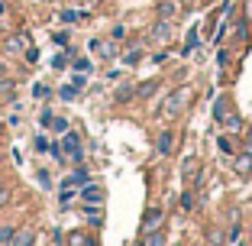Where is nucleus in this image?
Here are the masks:
<instances>
[{"label":"nucleus","mask_w":252,"mask_h":246,"mask_svg":"<svg viewBox=\"0 0 252 246\" xmlns=\"http://www.w3.org/2000/svg\"><path fill=\"white\" fill-rule=\"evenodd\" d=\"M123 36H126V30H123V26H113V36H110L113 42H117V39H123Z\"/></svg>","instance_id":"obj_36"},{"label":"nucleus","mask_w":252,"mask_h":246,"mask_svg":"<svg viewBox=\"0 0 252 246\" xmlns=\"http://www.w3.org/2000/svg\"><path fill=\"white\" fill-rule=\"evenodd\" d=\"M181 208H185V211H191V208H194V188L181 194Z\"/></svg>","instance_id":"obj_24"},{"label":"nucleus","mask_w":252,"mask_h":246,"mask_svg":"<svg viewBox=\"0 0 252 246\" xmlns=\"http://www.w3.org/2000/svg\"><path fill=\"white\" fill-rule=\"evenodd\" d=\"M62 149H65V152H68V159H74L78 165L84 162V149H81V136H78V133L65 130V136H62Z\"/></svg>","instance_id":"obj_5"},{"label":"nucleus","mask_w":252,"mask_h":246,"mask_svg":"<svg viewBox=\"0 0 252 246\" xmlns=\"http://www.w3.org/2000/svg\"><path fill=\"white\" fill-rule=\"evenodd\" d=\"M181 178H185L191 188H200V185H204V169H200V162L194 156H188L185 162H181Z\"/></svg>","instance_id":"obj_4"},{"label":"nucleus","mask_w":252,"mask_h":246,"mask_svg":"<svg viewBox=\"0 0 252 246\" xmlns=\"http://www.w3.org/2000/svg\"><path fill=\"white\" fill-rule=\"evenodd\" d=\"M91 52H97L100 59L110 62L113 55H117V45H113V42H104V39H91Z\"/></svg>","instance_id":"obj_10"},{"label":"nucleus","mask_w":252,"mask_h":246,"mask_svg":"<svg viewBox=\"0 0 252 246\" xmlns=\"http://www.w3.org/2000/svg\"><path fill=\"white\" fill-rule=\"evenodd\" d=\"M7 10H10V7H7V0H0V16H7Z\"/></svg>","instance_id":"obj_39"},{"label":"nucleus","mask_w":252,"mask_h":246,"mask_svg":"<svg viewBox=\"0 0 252 246\" xmlns=\"http://www.w3.org/2000/svg\"><path fill=\"white\" fill-rule=\"evenodd\" d=\"M214 117L217 120H220V123H223V120H226V117H230V113H226V110H230V97H220V101H217V107H214Z\"/></svg>","instance_id":"obj_18"},{"label":"nucleus","mask_w":252,"mask_h":246,"mask_svg":"<svg viewBox=\"0 0 252 246\" xmlns=\"http://www.w3.org/2000/svg\"><path fill=\"white\" fill-rule=\"evenodd\" d=\"M136 97V84H120L117 91H113V101L117 104H126V101H133Z\"/></svg>","instance_id":"obj_14"},{"label":"nucleus","mask_w":252,"mask_h":246,"mask_svg":"<svg viewBox=\"0 0 252 246\" xmlns=\"http://www.w3.org/2000/svg\"><path fill=\"white\" fill-rule=\"evenodd\" d=\"M158 88H162L158 81H142V84H136V97H149V94H156Z\"/></svg>","instance_id":"obj_17"},{"label":"nucleus","mask_w":252,"mask_h":246,"mask_svg":"<svg viewBox=\"0 0 252 246\" xmlns=\"http://www.w3.org/2000/svg\"><path fill=\"white\" fill-rule=\"evenodd\" d=\"M191 246H207V240H200V243H191Z\"/></svg>","instance_id":"obj_40"},{"label":"nucleus","mask_w":252,"mask_h":246,"mask_svg":"<svg viewBox=\"0 0 252 246\" xmlns=\"http://www.w3.org/2000/svg\"><path fill=\"white\" fill-rule=\"evenodd\" d=\"M68 185H88V172H84V169H78V172L71 175V178H68Z\"/></svg>","instance_id":"obj_22"},{"label":"nucleus","mask_w":252,"mask_h":246,"mask_svg":"<svg viewBox=\"0 0 252 246\" xmlns=\"http://www.w3.org/2000/svg\"><path fill=\"white\" fill-rule=\"evenodd\" d=\"M78 94H81V88H74V84H68V88H62V97H65V101H74Z\"/></svg>","instance_id":"obj_23"},{"label":"nucleus","mask_w":252,"mask_h":246,"mask_svg":"<svg viewBox=\"0 0 252 246\" xmlns=\"http://www.w3.org/2000/svg\"><path fill=\"white\" fill-rule=\"evenodd\" d=\"M39 123H42V127H52V110H42V117H39Z\"/></svg>","instance_id":"obj_34"},{"label":"nucleus","mask_w":252,"mask_h":246,"mask_svg":"<svg viewBox=\"0 0 252 246\" xmlns=\"http://www.w3.org/2000/svg\"><path fill=\"white\" fill-rule=\"evenodd\" d=\"M74 68H78L81 75H88V71H91V59H78V62H74Z\"/></svg>","instance_id":"obj_29"},{"label":"nucleus","mask_w":252,"mask_h":246,"mask_svg":"<svg viewBox=\"0 0 252 246\" xmlns=\"http://www.w3.org/2000/svg\"><path fill=\"white\" fill-rule=\"evenodd\" d=\"M207 243L210 246H223V243H230V240H226V233H223V230H217V227H214V230H207Z\"/></svg>","instance_id":"obj_19"},{"label":"nucleus","mask_w":252,"mask_h":246,"mask_svg":"<svg viewBox=\"0 0 252 246\" xmlns=\"http://www.w3.org/2000/svg\"><path fill=\"white\" fill-rule=\"evenodd\" d=\"M62 20L65 23H81V20H88V13H81V10H62Z\"/></svg>","instance_id":"obj_21"},{"label":"nucleus","mask_w":252,"mask_h":246,"mask_svg":"<svg viewBox=\"0 0 252 246\" xmlns=\"http://www.w3.org/2000/svg\"><path fill=\"white\" fill-rule=\"evenodd\" d=\"M175 20H156L152 26H149V42L152 45H168L171 39H175Z\"/></svg>","instance_id":"obj_2"},{"label":"nucleus","mask_w":252,"mask_h":246,"mask_svg":"<svg viewBox=\"0 0 252 246\" xmlns=\"http://www.w3.org/2000/svg\"><path fill=\"white\" fill-rule=\"evenodd\" d=\"M52 68H65V55H55V59H52Z\"/></svg>","instance_id":"obj_38"},{"label":"nucleus","mask_w":252,"mask_h":246,"mask_svg":"<svg viewBox=\"0 0 252 246\" xmlns=\"http://www.w3.org/2000/svg\"><path fill=\"white\" fill-rule=\"evenodd\" d=\"M233 172H236V175H243V178H246V175H252V156L246 149L233 156Z\"/></svg>","instance_id":"obj_9"},{"label":"nucleus","mask_w":252,"mask_h":246,"mask_svg":"<svg viewBox=\"0 0 252 246\" xmlns=\"http://www.w3.org/2000/svg\"><path fill=\"white\" fill-rule=\"evenodd\" d=\"M162 224H165V214H162V208H152L146 211V217H142V224H139V230L142 233H152V230H162Z\"/></svg>","instance_id":"obj_6"},{"label":"nucleus","mask_w":252,"mask_h":246,"mask_svg":"<svg viewBox=\"0 0 252 246\" xmlns=\"http://www.w3.org/2000/svg\"><path fill=\"white\" fill-rule=\"evenodd\" d=\"M32 94H36V97H39V101H42V97H45V94H49V88H45V84H36V91H32Z\"/></svg>","instance_id":"obj_37"},{"label":"nucleus","mask_w":252,"mask_h":246,"mask_svg":"<svg viewBox=\"0 0 252 246\" xmlns=\"http://www.w3.org/2000/svg\"><path fill=\"white\" fill-rule=\"evenodd\" d=\"M243 20L252 23V0H246V3H243Z\"/></svg>","instance_id":"obj_33"},{"label":"nucleus","mask_w":252,"mask_h":246,"mask_svg":"<svg viewBox=\"0 0 252 246\" xmlns=\"http://www.w3.org/2000/svg\"><path fill=\"white\" fill-rule=\"evenodd\" d=\"M236 246H246V243H239V240H236Z\"/></svg>","instance_id":"obj_41"},{"label":"nucleus","mask_w":252,"mask_h":246,"mask_svg":"<svg viewBox=\"0 0 252 246\" xmlns=\"http://www.w3.org/2000/svg\"><path fill=\"white\" fill-rule=\"evenodd\" d=\"M7 246H36V233H32L30 227H16Z\"/></svg>","instance_id":"obj_7"},{"label":"nucleus","mask_w":252,"mask_h":246,"mask_svg":"<svg viewBox=\"0 0 252 246\" xmlns=\"http://www.w3.org/2000/svg\"><path fill=\"white\" fill-rule=\"evenodd\" d=\"M191 97H194V88H181V91H171V94L165 97V104L158 107V113H156V117H158V120H175V117H178L181 110H185V104H188V101H191Z\"/></svg>","instance_id":"obj_1"},{"label":"nucleus","mask_w":252,"mask_h":246,"mask_svg":"<svg viewBox=\"0 0 252 246\" xmlns=\"http://www.w3.org/2000/svg\"><path fill=\"white\" fill-rule=\"evenodd\" d=\"M71 188H74V185H68V181H65V188H62V194H59L62 201H71V194H78V191H71Z\"/></svg>","instance_id":"obj_32"},{"label":"nucleus","mask_w":252,"mask_h":246,"mask_svg":"<svg viewBox=\"0 0 252 246\" xmlns=\"http://www.w3.org/2000/svg\"><path fill=\"white\" fill-rule=\"evenodd\" d=\"M156 152L158 156H171V152H175V133H171V130H165V133L156 136Z\"/></svg>","instance_id":"obj_8"},{"label":"nucleus","mask_w":252,"mask_h":246,"mask_svg":"<svg viewBox=\"0 0 252 246\" xmlns=\"http://www.w3.org/2000/svg\"><path fill=\"white\" fill-rule=\"evenodd\" d=\"M217 146H220V152H230V156H236V152H239L236 136H233V133H223L220 140H217Z\"/></svg>","instance_id":"obj_15"},{"label":"nucleus","mask_w":252,"mask_h":246,"mask_svg":"<svg viewBox=\"0 0 252 246\" xmlns=\"http://www.w3.org/2000/svg\"><path fill=\"white\" fill-rule=\"evenodd\" d=\"M243 149H246V152H249V156H252V130H249V133H246V140H243Z\"/></svg>","instance_id":"obj_35"},{"label":"nucleus","mask_w":252,"mask_h":246,"mask_svg":"<svg viewBox=\"0 0 252 246\" xmlns=\"http://www.w3.org/2000/svg\"><path fill=\"white\" fill-rule=\"evenodd\" d=\"M142 246H165V233H162V230L142 233Z\"/></svg>","instance_id":"obj_16"},{"label":"nucleus","mask_w":252,"mask_h":246,"mask_svg":"<svg viewBox=\"0 0 252 246\" xmlns=\"http://www.w3.org/2000/svg\"><path fill=\"white\" fill-rule=\"evenodd\" d=\"M223 127H226V133H233V136L246 133V123H243V117H239V113H230V117L223 120Z\"/></svg>","instance_id":"obj_13"},{"label":"nucleus","mask_w":252,"mask_h":246,"mask_svg":"<svg viewBox=\"0 0 252 246\" xmlns=\"http://www.w3.org/2000/svg\"><path fill=\"white\" fill-rule=\"evenodd\" d=\"M249 30H252V23L249 20H233V42H249Z\"/></svg>","instance_id":"obj_11"},{"label":"nucleus","mask_w":252,"mask_h":246,"mask_svg":"<svg viewBox=\"0 0 252 246\" xmlns=\"http://www.w3.org/2000/svg\"><path fill=\"white\" fill-rule=\"evenodd\" d=\"M139 62H142V49H139V45H136V49H129V52L123 55V65H129V68L139 65Z\"/></svg>","instance_id":"obj_20"},{"label":"nucleus","mask_w":252,"mask_h":246,"mask_svg":"<svg viewBox=\"0 0 252 246\" xmlns=\"http://www.w3.org/2000/svg\"><path fill=\"white\" fill-rule=\"evenodd\" d=\"M0 75H3V65H0Z\"/></svg>","instance_id":"obj_42"},{"label":"nucleus","mask_w":252,"mask_h":246,"mask_svg":"<svg viewBox=\"0 0 252 246\" xmlns=\"http://www.w3.org/2000/svg\"><path fill=\"white\" fill-rule=\"evenodd\" d=\"M81 198H84V204H100L104 201V191H100V185H84Z\"/></svg>","instance_id":"obj_12"},{"label":"nucleus","mask_w":252,"mask_h":246,"mask_svg":"<svg viewBox=\"0 0 252 246\" xmlns=\"http://www.w3.org/2000/svg\"><path fill=\"white\" fill-rule=\"evenodd\" d=\"M181 13H185V0H156L152 7L156 20H181Z\"/></svg>","instance_id":"obj_3"},{"label":"nucleus","mask_w":252,"mask_h":246,"mask_svg":"<svg viewBox=\"0 0 252 246\" xmlns=\"http://www.w3.org/2000/svg\"><path fill=\"white\" fill-rule=\"evenodd\" d=\"M197 36H200L197 30H191V33H188V45H185V52H191L194 45H197Z\"/></svg>","instance_id":"obj_28"},{"label":"nucleus","mask_w":252,"mask_h":246,"mask_svg":"<svg viewBox=\"0 0 252 246\" xmlns=\"http://www.w3.org/2000/svg\"><path fill=\"white\" fill-rule=\"evenodd\" d=\"M52 127L59 130V133H65V130H68V120L65 117H52Z\"/></svg>","instance_id":"obj_30"},{"label":"nucleus","mask_w":252,"mask_h":246,"mask_svg":"<svg viewBox=\"0 0 252 246\" xmlns=\"http://www.w3.org/2000/svg\"><path fill=\"white\" fill-rule=\"evenodd\" d=\"M10 198H13V194H10V188H7V185H0V208H7Z\"/></svg>","instance_id":"obj_27"},{"label":"nucleus","mask_w":252,"mask_h":246,"mask_svg":"<svg viewBox=\"0 0 252 246\" xmlns=\"http://www.w3.org/2000/svg\"><path fill=\"white\" fill-rule=\"evenodd\" d=\"M0 97H13V81H7V78L0 81Z\"/></svg>","instance_id":"obj_26"},{"label":"nucleus","mask_w":252,"mask_h":246,"mask_svg":"<svg viewBox=\"0 0 252 246\" xmlns=\"http://www.w3.org/2000/svg\"><path fill=\"white\" fill-rule=\"evenodd\" d=\"M91 240L84 237V233H71V246H88Z\"/></svg>","instance_id":"obj_31"},{"label":"nucleus","mask_w":252,"mask_h":246,"mask_svg":"<svg viewBox=\"0 0 252 246\" xmlns=\"http://www.w3.org/2000/svg\"><path fill=\"white\" fill-rule=\"evenodd\" d=\"M13 230H16V227H0V246H7V243H10Z\"/></svg>","instance_id":"obj_25"}]
</instances>
